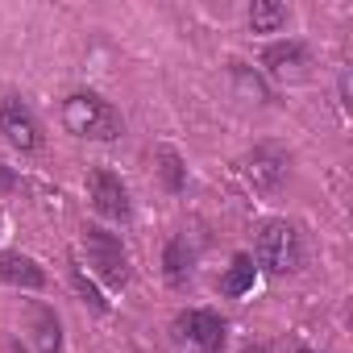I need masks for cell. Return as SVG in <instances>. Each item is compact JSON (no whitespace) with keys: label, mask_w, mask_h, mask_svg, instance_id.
<instances>
[{"label":"cell","mask_w":353,"mask_h":353,"mask_svg":"<svg viewBox=\"0 0 353 353\" xmlns=\"http://www.w3.org/2000/svg\"><path fill=\"white\" fill-rule=\"evenodd\" d=\"M63 125H67V133L88 137V141H117L121 129H125L121 112H117L104 96H96V92H75V96H67V100H63Z\"/></svg>","instance_id":"1"},{"label":"cell","mask_w":353,"mask_h":353,"mask_svg":"<svg viewBox=\"0 0 353 353\" xmlns=\"http://www.w3.org/2000/svg\"><path fill=\"white\" fill-rule=\"evenodd\" d=\"M299 258H303V250H299L295 225H287V221L262 225V233H258V266L266 274H291V270H299Z\"/></svg>","instance_id":"2"},{"label":"cell","mask_w":353,"mask_h":353,"mask_svg":"<svg viewBox=\"0 0 353 353\" xmlns=\"http://www.w3.org/2000/svg\"><path fill=\"white\" fill-rule=\"evenodd\" d=\"M83 250H88L92 270H96L108 287L121 291V287L129 283V258H125V245H121L117 233H108V229H100V225H88V229H83Z\"/></svg>","instance_id":"3"},{"label":"cell","mask_w":353,"mask_h":353,"mask_svg":"<svg viewBox=\"0 0 353 353\" xmlns=\"http://www.w3.org/2000/svg\"><path fill=\"white\" fill-rule=\"evenodd\" d=\"M174 341L183 353H221L225 349V320L212 307H192L174 320Z\"/></svg>","instance_id":"4"},{"label":"cell","mask_w":353,"mask_h":353,"mask_svg":"<svg viewBox=\"0 0 353 353\" xmlns=\"http://www.w3.org/2000/svg\"><path fill=\"white\" fill-rule=\"evenodd\" d=\"M0 133H5L17 150H38L42 145V125H38L34 108L21 96H9L0 104Z\"/></svg>","instance_id":"5"},{"label":"cell","mask_w":353,"mask_h":353,"mask_svg":"<svg viewBox=\"0 0 353 353\" xmlns=\"http://www.w3.org/2000/svg\"><path fill=\"white\" fill-rule=\"evenodd\" d=\"M88 196H92V208L108 221H129V192L125 183L117 179L112 170H92L88 174Z\"/></svg>","instance_id":"6"},{"label":"cell","mask_w":353,"mask_h":353,"mask_svg":"<svg viewBox=\"0 0 353 353\" xmlns=\"http://www.w3.org/2000/svg\"><path fill=\"white\" fill-rule=\"evenodd\" d=\"M245 179L258 188V192H274L283 179H287V154L279 145H258L250 158H245Z\"/></svg>","instance_id":"7"},{"label":"cell","mask_w":353,"mask_h":353,"mask_svg":"<svg viewBox=\"0 0 353 353\" xmlns=\"http://www.w3.org/2000/svg\"><path fill=\"white\" fill-rule=\"evenodd\" d=\"M0 283L42 291V287H46V270H42L34 258H26V254H0Z\"/></svg>","instance_id":"8"},{"label":"cell","mask_w":353,"mask_h":353,"mask_svg":"<svg viewBox=\"0 0 353 353\" xmlns=\"http://www.w3.org/2000/svg\"><path fill=\"white\" fill-rule=\"evenodd\" d=\"M262 67H266L270 75H303V67H307V46H303V42H274V46H266Z\"/></svg>","instance_id":"9"},{"label":"cell","mask_w":353,"mask_h":353,"mask_svg":"<svg viewBox=\"0 0 353 353\" xmlns=\"http://www.w3.org/2000/svg\"><path fill=\"white\" fill-rule=\"evenodd\" d=\"M34 341H38V349L42 353H59L63 349V324H59V316L46 307V303H34Z\"/></svg>","instance_id":"10"},{"label":"cell","mask_w":353,"mask_h":353,"mask_svg":"<svg viewBox=\"0 0 353 353\" xmlns=\"http://www.w3.org/2000/svg\"><path fill=\"white\" fill-rule=\"evenodd\" d=\"M287 21H291V9L279 5V0H254V5H250V26H254V34H279Z\"/></svg>","instance_id":"11"},{"label":"cell","mask_w":353,"mask_h":353,"mask_svg":"<svg viewBox=\"0 0 353 353\" xmlns=\"http://www.w3.org/2000/svg\"><path fill=\"white\" fill-rule=\"evenodd\" d=\"M192 245H188V237H170V245H166V254H162V262H166V279L170 283H183L188 279V270H192Z\"/></svg>","instance_id":"12"},{"label":"cell","mask_w":353,"mask_h":353,"mask_svg":"<svg viewBox=\"0 0 353 353\" xmlns=\"http://www.w3.org/2000/svg\"><path fill=\"white\" fill-rule=\"evenodd\" d=\"M254 274H258L254 258H250V254H237L233 266H229V274H225V283H221V291H225V295H245V291L254 287Z\"/></svg>","instance_id":"13"},{"label":"cell","mask_w":353,"mask_h":353,"mask_svg":"<svg viewBox=\"0 0 353 353\" xmlns=\"http://www.w3.org/2000/svg\"><path fill=\"white\" fill-rule=\"evenodd\" d=\"M229 75H233V83H237V92H241L245 100H254V104H266V100H270V88H266V79H262L258 71H250V67L233 63V67H229Z\"/></svg>","instance_id":"14"},{"label":"cell","mask_w":353,"mask_h":353,"mask_svg":"<svg viewBox=\"0 0 353 353\" xmlns=\"http://www.w3.org/2000/svg\"><path fill=\"white\" fill-rule=\"evenodd\" d=\"M158 170H162L166 192H183V188H188V166H183V158L174 154L170 145H162V150H158Z\"/></svg>","instance_id":"15"},{"label":"cell","mask_w":353,"mask_h":353,"mask_svg":"<svg viewBox=\"0 0 353 353\" xmlns=\"http://www.w3.org/2000/svg\"><path fill=\"white\" fill-rule=\"evenodd\" d=\"M71 283H75V291H79V299H83V303H92L96 312H108V299L100 295V287H96V283H92V279H88L79 266L71 270Z\"/></svg>","instance_id":"16"},{"label":"cell","mask_w":353,"mask_h":353,"mask_svg":"<svg viewBox=\"0 0 353 353\" xmlns=\"http://www.w3.org/2000/svg\"><path fill=\"white\" fill-rule=\"evenodd\" d=\"M17 188V174H13V166H5L0 162V192H13Z\"/></svg>","instance_id":"17"},{"label":"cell","mask_w":353,"mask_h":353,"mask_svg":"<svg viewBox=\"0 0 353 353\" xmlns=\"http://www.w3.org/2000/svg\"><path fill=\"white\" fill-rule=\"evenodd\" d=\"M5 353H26V349H21L17 341H9V345H5Z\"/></svg>","instance_id":"18"},{"label":"cell","mask_w":353,"mask_h":353,"mask_svg":"<svg viewBox=\"0 0 353 353\" xmlns=\"http://www.w3.org/2000/svg\"><path fill=\"white\" fill-rule=\"evenodd\" d=\"M245 353H270V349H262V345H250V349H245Z\"/></svg>","instance_id":"19"},{"label":"cell","mask_w":353,"mask_h":353,"mask_svg":"<svg viewBox=\"0 0 353 353\" xmlns=\"http://www.w3.org/2000/svg\"><path fill=\"white\" fill-rule=\"evenodd\" d=\"M295 353H316V349H295Z\"/></svg>","instance_id":"20"}]
</instances>
